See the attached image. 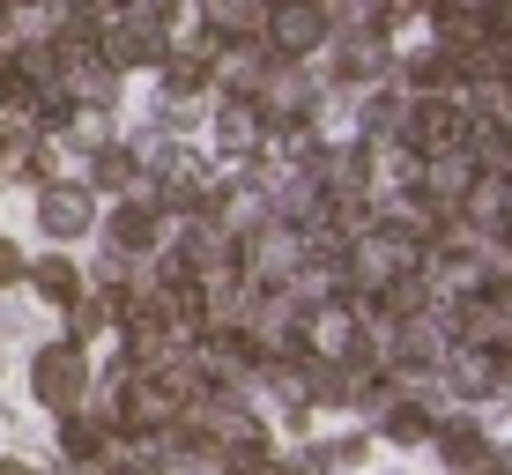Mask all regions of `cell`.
<instances>
[{
	"mask_svg": "<svg viewBox=\"0 0 512 475\" xmlns=\"http://www.w3.org/2000/svg\"><path fill=\"white\" fill-rule=\"evenodd\" d=\"M268 38H275V52L297 60V52H312L327 38V8H320V0H275V8H268Z\"/></svg>",
	"mask_w": 512,
	"mask_h": 475,
	"instance_id": "cell-1",
	"label": "cell"
},
{
	"mask_svg": "<svg viewBox=\"0 0 512 475\" xmlns=\"http://www.w3.org/2000/svg\"><path fill=\"white\" fill-rule=\"evenodd\" d=\"M409 142H416V149H431V156H446V149H461V142H468V127H461V112H453L446 97H423V104H416Z\"/></svg>",
	"mask_w": 512,
	"mask_h": 475,
	"instance_id": "cell-2",
	"label": "cell"
},
{
	"mask_svg": "<svg viewBox=\"0 0 512 475\" xmlns=\"http://www.w3.org/2000/svg\"><path fill=\"white\" fill-rule=\"evenodd\" d=\"M38 386H45L52 401H60V394H75V386H82V364H75V349H52V357L38 364Z\"/></svg>",
	"mask_w": 512,
	"mask_h": 475,
	"instance_id": "cell-3",
	"label": "cell"
},
{
	"mask_svg": "<svg viewBox=\"0 0 512 475\" xmlns=\"http://www.w3.org/2000/svg\"><path fill=\"white\" fill-rule=\"evenodd\" d=\"M82 216H90V208H82V193H52V201H45V223H52V231H75Z\"/></svg>",
	"mask_w": 512,
	"mask_h": 475,
	"instance_id": "cell-4",
	"label": "cell"
},
{
	"mask_svg": "<svg viewBox=\"0 0 512 475\" xmlns=\"http://www.w3.org/2000/svg\"><path fill=\"white\" fill-rule=\"evenodd\" d=\"M208 8H216V23H245V30H253L260 15H268L260 0H208Z\"/></svg>",
	"mask_w": 512,
	"mask_h": 475,
	"instance_id": "cell-5",
	"label": "cell"
},
{
	"mask_svg": "<svg viewBox=\"0 0 512 475\" xmlns=\"http://www.w3.org/2000/svg\"><path fill=\"white\" fill-rule=\"evenodd\" d=\"M38 283H45L52 297H75V268H60V260H52V268H38Z\"/></svg>",
	"mask_w": 512,
	"mask_h": 475,
	"instance_id": "cell-6",
	"label": "cell"
},
{
	"mask_svg": "<svg viewBox=\"0 0 512 475\" xmlns=\"http://www.w3.org/2000/svg\"><path fill=\"white\" fill-rule=\"evenodd\" d=\"M112 231H119V245H149V216H141V208H134V216H119Z\"/></svg>",
	"mask_w": 512,
	"mask_h": 475,
	"instance_id": "cell-7",
	"label": "cell"
},
{
	"mask_svg": "<svg viewBox=\"0 0 512 475\" xmlns=\"http://www.w3.org/2000/svg\"><path fill=\"white\" fill-rule=\"evenodd\" d=\"M8 275H15V253H8V245H0V283H8Z\"/></svg>",
	"mask_w": 512,
	"mask_h": 475,
	"instance_id": "cell-8",
	"label": "cell"
}]
</instances>
